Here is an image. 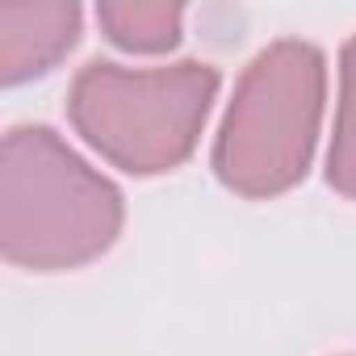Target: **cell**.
Listing matches in <instances>:
<instances>
[{"label": "cell", "instance_id": "cell-6", "mask_svg": "<svg viewBox=\"0 0 356 356\" xmlns=\"http://www.w3.org/2000/svg\"><path fill=\"white\" fill-rule=\"evenodd\" d=\"M327 185L356 202V34L339 51V101L327 151Z\"/></svg>", "mask_w": 356, "mask_h": 356}, {"label": "cell", "instance_id": "cell-3", "mask_svg": "<svg viewBox=\"0 0 356 356\" xmlns=\"http://www.w3.org/2000/svg\"><path fill=\"white\" fill-rule=\"evenodd\" d=\"M218 88V67L202 59L168 67L88 59L67 88V122L105 163L130 176H159L197 151Z\"/></svg>", "mask_w": 356, "mask_h": 356}, {"label": "cell", "instance_id": "cell-4", "mask_svg": "<svg viewBox=\"0 0 356 356\" xmlns=\"http://www.w3.org/2000/svg\"><path fill=\"white\" fill-rule=\"evenodd\" d=\"M84 34V9L72 0H5L0 5V84L47 76Z\"/></svg>", "mask_w": 356, "mask_h": 356}, {"label": "cell", "instance_id": "cell-2", "mask_svg": "<svg viewBox=\"0 0 356 356\" xmlns=\"http://www.w3.org/2000/svg\"><path fill=\"white\" fill-rule=\"evenodd\" d=\"M327 105V55L306 38L268 42L239 76L214 134V176L248 202L306 181Z\"/></svg>", "mask_w": 356, "mask_h": 356}, {"label": "cell", "instance_id": "cell-5", "mask_svg": "<svg viewBox=\"0 0 356 356\" xmlns=\"http://www.w3.org/2000/svg\"><path fill=\"white\" fill-rule=\"evenodd\" d=\"M101 34L130 55H168L181 42L185 9L181 5H143V0H101Z\"/></svg>", "mask_w": 356, "mask_h": 356}, {"label": "cell", "instance_id": "cell-1", "mask_svg": "<svg viewBox=\"0 0 356 356\" xmlns=\"http://www.w3.org/2000/svg\"><path fill=\"white\" fill-rule=\"evenodd\" d=\"M126 222L122 189L51 126H13L0 143V256L26 273L101 260Z\"/></svg>", "mask_w": 356, "mask_h": 356}]
</instances>
